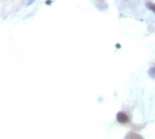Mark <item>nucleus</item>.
<instances>
[{"label": "nucleus", "mask_w": 155, "mask_h": 139, "mask_svg": "<svg viewBox=\"0 0 155 139\" xmlns=\"http://www.w3.org/2000/svg\"><path fill=\"white\" fill-rule=\"evenodd\" d=\"M146 7L155 13V3H152V1H146Z\"/></svg>", "instance_id": "obj_3"}, {"label": "nucleus", "mask_w": 155, "mask_h": 139, "mask_svg": "<svg viewBox=\"0 0 155 139\" xmlns=\"http://www.w3.org/2000/svg\"><path fill=\"white\" fill-rule=\"evenodd\" d=\"M115 119H117V122L119 123V125L126 126V125H129V123H130L131 117H130V114H129L127 111L121 110V111H118V113H117V115H115Z\"/></svg>", "instance_id": "obj_1"}, {"label": "nucleus", "mask_w": 155, "mask_h": 139, "mask_svg": "<svg viewBox=\"0 0 155 139\" xmlns=\"http://www.w3.org/2000/svg\"><path fill=\"white\" fill-rule=\"evenodd\" d=\"M123 139H145V138H143L141 134H138V132H135V131H129L127 134L125 135Z\"/></svg>", "instance_id": "obj_2"}, {"label": "nucleus", "mask_w": 155, "mask_h": 139, "mask_svg": "<svg viewBox=\"0 0 155 139\" xmlns=\"http://www.w3.org/2000/svg\"><path fill=\"white\" fill-rule=\"evenodd\" d=\"M148 76H150V78L155 80V66H152V68L148 69Z\"/></svg>", "instance_id": "obj_4"}]
</instances>
